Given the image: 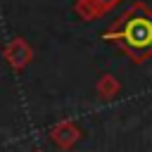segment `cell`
<instances>
[{"label":"cell","instance_id":"obj_2","mask_svg":"<svg viewBox=\"0 0 152 152\" xmlns=\"http://www.w3.org/2000/svg\"><path fill=\"white\" fill-rule=\"evenodd\" d=\"M5 57L10 59V64L14 66H24L28 59H31V48L24 38H14L5 45Z\"/></svg>","mask_w":152,"mask_h":152},{"label":"cell","instance_id":"obj_3","mask_svg":"<svg viewBox=\"0 0 152 152\" xmlns=\"http://www.w3.org/2000/svg\"><path fill=\"white\" fill-rule=\"evenodd\" d=\"M74 10H76V14H78L83 21H95V19L104 17L102 10H100L93 0H76V2H74Z\"/></svg>","mask_w":152,"mask_h":152},{"label":"cell","instance_id":"obj_1","mask_svg":"<svg viewBox=\"0 0 152 152\" xmlns=\"http://www.w3.org/2000/svg\"><path fill=\"white\" fill-rule=\"evenodd\" d=\"M104 38L116 43L133 62H145L152 55V10L145 2H133L107 26Z\"/></svg>","mask_w":152,"mask_h":152},{"label":"cell","instance_id":"obj_4","mask_svg":"<svg viewBox=\"0 0 152 152\" xmlns=\"http://www.w3.org/2000/svg\"><path fill=\"white\" fill-rule=\"evenodd\" d=\"M93 2H95V5L102 10V14H107V12H109V10H114V7H116L121 0H93Z\"/></svg>","mask_w":152,"mask_h":152}]
</instances>
